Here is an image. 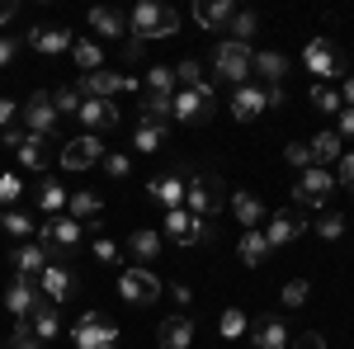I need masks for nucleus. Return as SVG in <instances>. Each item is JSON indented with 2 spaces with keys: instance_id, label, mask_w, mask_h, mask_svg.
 <instances>
[{
  "instance_id": "9b49d317",
  "label": "nucleus",
  "mask_w": 354,
  "mask_h": 349,
  "mask_svg": "<svg viewBox=\"0 0 354 349\" xmlns=\"http://www.w3.org/2000/svg\"><path fill=\"white\" fill-rule=\"evenodd\" d=\"M302 232H307V217H302V208H279V213L270 217V227H265V241H270V250H279V245L298 241Z\"/></svg>"
},
{
  "instance_id": "de8ad7c7",
  "label": "nucleus",
  "mask_w": 354,
  "mask_h": 349,
  "mask_svg": "<svg viewBox=\"0 0 354 349\" xmlns=\"http://www.w3.org/2000/svg\"><path fill=\"white\" fill-rule=\"evenodd\" d=\"M317 236H322V241H340V236H345V217L326 213L322 222H317Z\"/></svg>"
},
{
  "instance_id": "864d4df0",
  "label": "nucleus",
  "mask_w": 354,
  "mask_h": 349,
  "mask_svg": "<svg viewBox=\"0 0 354 349\" xmlns=\"http://www.w3.org/2000/svg\"><path fill=\"white\" fill-rule=\"evenodd\" d=\"M293 349H326V340L317 330H302V335H293Z\"/></svg>"
},
{
  "instance_id": "3c124183",
  "label": "nucleus",
  "mask_w": 354,
  "mask_h": 349,
  "mask_svg": "<svg viewBox=\"0 0 354 349\" xmlns=\"http://www.w3.org/2000/svg\"><path fill=\"white\" fill-rule=\"evenodd\" d=\"M95 255H100L104 265H118V245H113L109 236H95Z\"/></svg>"
},
{
  "instance_id": "13d9d810",
  "label": "nucleus",
  "mask_w": 354,
  "mask_h": 349,
  "mask_svg": "<svg viewBox=\"0 0 354 349\" xmlns=\"http://www.w3.org/2000/svg\"><path fill=\"white\" fill-rule=\"evenodd\" d=\"M335 118H340V137H354V109H340Z\"/></svg>"
},
{
  "instance_id": "7ed1b4c3",
  "label": "nucleus",
  "mask_w": 354,
  "mask_h": 349,
  "mask_svg": "<svg viewBox=\"0 0 354 349\" xmlns=\"http://www.w3.org/2000/svg\"><path fill=\"white\" fill-rule=\"evenodd\" d=\"M180 28V15L170 10V5H156V0H142L133 10V19H128V33H133V43H147V38H170Z\"/></svg>"
},
{
  "instance_id": "8fccbe9b",
  "label": "nucleus",
  "mask_w": 354,
  "mask_h": 349,
  "mask_svg": "<svg viewBox=\"0 0 354 349\" xmlns=\"http://www.w3.org/2000/svg\"><path fill=\"white\" fill-rule=\"evenodd\" d=\"M104 170H109L113 180H128V170H133V161H128V156H123V151H104Z\"/></svg>"
},
{
  "instance_id": "dca6fc26",
  "label": "nucleus",
  "mask_w": 354,
  "mask_h": 349,
  "mask_svg": "<svg viewBox=\"0 0 354 349\" xmlns=\"http://www.w3.org/2000/svg\"><path fill=\"white\" fill-rule=\"evenodd\" d=\"M147 194H151V203H156V208H165V213L185 208V180H180V175H161V180H151V185H147Z\"/></svg>"
},
{
  "instance_id": "1a4fd4ad",
  "label": "nucleus",
  "mask_w": 354,
  "mask_h": 349,
  "mask_svg": "<svg viewBox=\"0 0 354 349\" xmlns=\"http://www.w3.org/2000/svg\"><path fill=\"white\" fill-rule=\"evenodd\" d=\"M330 189H335V175L330 170H302V180L293 185V208H322L330 198Z\"/></svg>"
},
{
  "instance_id": "ea45409f",
  "label": "nucleus",
  "mask_w": 354,
  "mask_h": 349,
  "mask_svg": "<svg viewBox=\"0 0 354 349\" xmlns=\"http://www.w3.org/2000/svg\"><path fill=\"white\" fill-rule=\"evenodd\" d=\"M175 81L185 85V90H203V66H198V62H189V57H185V62H180V66H175Z\"/></svg>"
},
{
  "instance_id": "6e6552de",
  "label": "nucleus",
  "mask_w": 354,
  "mask_h": 349,
  "mask_svg": "<svg viewBox=\"0 0 354 349\" xmlns=\"http://www.w3.org/2000/svg\"><path fill=\"white\" fill-rule=\"evenodd\" d=\"M81 90V100H113V95H123V90H142L137 76H113V71H90L76 81Z\"/></svg>"
},
{
  "instance_id": "f257e3e1",
  "label": "nucleus",
  "mask_w": 354,
  "mask_h": 349,
  "mask_svg": "<svg viewBox=\"0 0 354 349\" xmlns=\"http://www.w3.org/2000/svg\"><path fill=\"white\" fill-rule=\"evenodd\" d=\"M185 203H189V217L208 222V217H218L222 208H227V185H222L218 175L198 170V175L185 180Z\"/></svg>"
},
{
  "instance_id": "c85d7f7f",
  "label": "nucleus",
  "mask_w": 354,
  "mask_h": 349,
  "mask_svg": "<svg viewBox=\"0 0 354 349\" xmlns=\"http://www.w3.org/2000/svg\"><path fill=\"white\" fill-rule=\"evenodd\" d=\"M236 255H241V265H265V255H270V241H265V232H241V241H236Z\"/></svg>"
},
{
  "instance_id": "cd10ccee",
  "label": "nucleus",
  "mask_w": 354,
  "mask_h": 349,
  "mask_svg": "<svg viewBox=\"0 0 354 349\" xmlns=\"http://www.w3.org/2000/svg\"><path fill=\"white\" fill-rule=\"evenodd\" d=\"M66 208H71V217L76 222H100V194H90V189H76V194H66Z\"/></svg>"
},
{
  "instance_id": "0eeeda50",
  "label": "nucleus",
  "mask_w": 354,
  "mask_h": 349,
  "mask_svg": "<svg viewBox=\"0 0 354 349\" xmlns=\"http://www.w3.org/2000/svg\"><path fill=\"white\" fill-rule=\"evenodd\" d=\"M19 118H24L28 133L53 137L57 133V104H53V95H48V90H33L24 104H19Z\"/></svg>"
},
{
  "instance_id": "a878e982",
  "label": "nucleus",
  "mask_w": 354,
  "mask_h": 349,
  "mask_svg": "<svg viewBox=\"0 0 354 349\" xmlns=\"http://www.w3.org/2000/svg\"><path fill=\"white\" fill-rule=\"evenodd\" d=\"M28 326L38 330V340H53L57 330H62V312H57V302H38V307L28 312Z\"/></svg>"
},
{
  "instance_id": "2f4dec72",
  "label": "nucleus",
  "mask_w": 354,
  "mask_h": 349,
  "mask_svg": "<svg viewBox=\"0 0 354 349\" xmlns=\"http://www.w3.org/2000/svg\"><path fill=\"white\" fill-rule=\"evenodd\" d=\"M283 345H288V326L279 317H265L255 326V349H283Z\"/></svg>"
},
{
  "instance_id": "423d86ee",
  "label": "nucleus",
  "mask_w": 354,
  "mask_h": 349,
  "mask_svg": "<svg viewBox=\"0 0 354 349\" xmlns=\"http://www.w3.org/2000/svg\"><path fill=\"white\" fill-rule=\"evenodd\" d=\"M76 349H118V326H109L100 312H85L76 330H71Z\"/></svg>"
},
{
  "instance_id": "a211bd4d",
  "label": "nucleus",
  "mask_w": 354,
  "mask_h": 349,
  "mask_svg": "<svg viewBox=\"0 0 354 349\" xmlns=\"http://www.w3.org/2000/svg\"><path fill=\"white\" fill-rule=\"evenodd\" d=\"M232 213H236V222H241L245 232H260V222H265V203H260L250 189H236V194H232Z\"/></svg>"
},
{
  "instance_id": "f03ea898",
  "label": "nucleus",
  "mask_w": 354,
  "mask_h": 349,
  "mask_svg": "<svg viewBox=\"0 0 354 349\" xmlns=\"http://www.w3.org/2000/svg\"><path fill=\"white\" fill-rule=\"evenodd\" d=\"M76 241H81V227H76V217H48V222L38 227V245H43L48 265L71 269V250H76Z\"/></svg>"
},
{
  "instance_id": "37998d69",
  "label": "nucleus",
  "mask_w": 354,
  "mask_h": 349,
  "mask_svg": "<svg viewBox=\"0 0 354 349\" xmlns=\"http://www.w3.org/2000/svg\"><path fill=\"white\" fill-rule=\"evenodd\" d=\"M0 232H10V236H33L38 227H33V217H28V213H5Z\"/></svg>"
},
{
  "instance_id": "7c9ffc66",
  "label": "nucleus",
  "mask_w": 354,
  "mask_h": 349,
  "mask_svg": "<svg viewBox=\"0 0 354 349\" xmlns=\"http://www.w3.org/2000/svg\"><path fill=\"white\" fill-rule=\"evenodd\" d=\"M250 71H260L265 85H283V76H288V57L283 53H255V66H250Z\"/></svg>"
},
{
  "instance_id": "412c9836",
  "label": "nucleus",
  "mask_w": 354,
  "mask_h": 349,
  "mask_svg": "<svg viewBox=\"0 0 354 349\" xmlns=\"http://www.w3.org/2000/svg\"><path fill=\"white\" fill-rule=\"evenodd\" d=\"M71 43H76V38H71L66 28H33V33H28V48H33V53H48V57L71 53Z\"/></svg>"
},
{
  "instance_id": "a19ab883",
  "label": "nucleus",
  "mask_w": 354,
  "mask_h": 349,
  "mask_svg": "<svg viewBox=\"0 0 354 349\" xmlns=\"http://www.w3.org/2000/svg\"><path fill=\"white\" fill-rule=\"evenodd\" d=\"M175 85V66H151L147 71V95H170Z\"/></svg>"
},
{
  "instance_id": "0e129e2a",
  "label": "nucleus",
  "mask_w": 354,
  "mask_h": 349,
  "mask_svg": "<svg viewBox=\"0 0 354 349\" xmlns=\"http://www.w3.org/2000/svg\"><path fill=\"white\" fill-rule=\"evenodd\" d=\"M0 222H5V217H0Z\"/></svg>"
},
{
  "instance_id": "f704fd0d",
  "label": "nucleus",
  "mask_w": 354,
  "mask_h": 349,
  "mask_svg": "<svg viewBox=\"0 0 354 349\" xmlns=\"http://www.w3.org/2000/svg\"><path fill=\"white\" fill-rule=\"evenodd\" d=\"M227 33H232V43H245V48H250V38L260 33V15H255V10H236L232 24H227Z\"/></svg>"
},
{
  "instance_id": "5fc2aeb1",
  "label": "nucleus",
  "mask_w": 354,
  "mask_h": 349,
  "mask_svg": "<svg viewBox=\"0 0 354 349\" xmlns=\"http://www.w3.org/2000/svg\"><path fill=\"white\" fill-rule=\"evenodd\" d=\"M335 185L354 189V156H340V170H335Z\"/></svg>"
},
{
  "instance_id": "f8f14e48",
  "label": "nucleus",
  "mask_w": 354,
  "mask_h": 349,
  "mask_svg": "<svg viewBox=\"0 0 354 349\" xmlns=\"http://www.w3.org/2000/svg\"><path fill=\"white\" fill-rule=\"evenodd\" d=\"M175 118H180V123H208V118H213V85H203V90H180V95H175Z\"/></svg>"
},
{
  "instance_id": "4be33fe9",
  "label": "nucleus",
  "mask_w": 354,
  "mask_h": 349,
  "mask_svg": "<svg viewBox=\"0 0 354 349\" xmlns=\"http://www.w3.org/2000/svg\"><path fill=\"white\" fill-rule=\"evenodd\" d=\"M76 118H81L85 128H95V133H100V128H118V109H113V100H85Z\"/></svg>"
},
{
  "instance_id": "680f3d73",
  "label": "nucleus",
  "mask_w": 354,
  "mask_h": 349,
  "mask_svg": "<svg viewBox=\"0 0 354 349\" xmlns=\"http://www.w3.org/2000/svg\"><path fill=\"white\" fill-rule=\"evenodd\" d=\"M15 15H19V5H15V0H0V24H5V19H15Z\"/></svg>"
},
{
  "instance_id": "473e14b6",
  "label": "nucleus",
  "mask_w": 354,
  "mask_h": 349,
  "mask_svg": "<svg viewBox=\"0 0 354 349\" xmlns=\"http://www.w3.org/2000/svg\"><path fill=\"white\" fill-rule=\"evenodd\" d=\"M90 28H95L100 38H118V33L128 28V19H123L118 10H109V5H100V10H90Z\"/></svg>"
},
{
  "instance_id": "4d7b16f0",
  "label": "nucleus",
  "mask_w": 354,
  "mask_h": 349,
  "mask_svg": "<svg viewBox=\"0 0 354 349\" xmlns=\"http://www.w3.org/2000/svg\"><path fill=\"white\" fill-rule=\"evenodd\" d=\"M15 113H19V104H15V100H0V133L10 128V118H15Z\"/></svg>"
},
{
  "instance_id": "69168bd1",
  "label": "nucleus",
  "mask_w": 354,
  "mask_h": 349,
  "mask_svg": "<svg viewBox=\"0 0 354 349\" xmlns=\"http://www.w3.org/2000/svg\"><path fill=\"white\" fill-rule=\"evenodd\" d=\"M0 349H5V345H0Z\"/></svg>"
},
{
  "instance_id": "2eb2a0df",
  "label": "nucleus",
  "mask_w": 354,
  "mask_h": 349,
  "mask_svg": "<svg viewBox=\"0 0 354 349\" xmlns=\"http://www.w3.org/2000/svg\"><path fill=\"white\" fill-rule=\"evenodd\" d=\"M260 113H265V90H260V85H236V90H232V118H236V123H250V118H260Z\"/></svg>"
},
{
  "instance_id": "39448f33",
  "label": "nucleus",
  "mask_w": 354,
  "mask_h": 349,
  "mask_svg": "<svg viewBox=\"0 0 354 349\" xmlns=\"http://www.w3.org/2000/svg\"><path fill=\"white\" fill-rule=\"evenodd\" d=\"M118 293H123V302H133V307H147V302H156V297H161V279H156L151 269L133 265V269H123V274H118Z\"/></svg>"
},
{
  "instance_id": "052dcab7",
  "label": "nucleus",
  "mask_w": 354,
  "mask_h": 349,
  "mask_svg": "<svg viewBox=\"0 0 354 349\" xmlns=\"http://www.w3.org/2000/svg\"><path fill=\"white\" fill-rule=\"evenodd\" d=\"M15 53H19V43H10V38H0V66H5V62H10Z\"/></svg>"
},
{
  "instance_id": "6ab92c4d",
  "label": "nucleus",
  "mask_w": 354,
  "mask_h": 349,
  "mask_svg": "<svg viewBox=\"0 0 354 349\" xmlns=\"http://www.w3.org/2000/svg\"><path fill=\"white\" fill-rule=\"evenodd\" d=\"M156 340H161V349H189L194 345V321L189 317H165Z\"/></svg>"
},
{
  "instance_id": "4c0bfd02",
  "label": "nucleus",
  "mask_w": 354,
  "mask_h": 349,
  "mask_svg": "<svg viewBox=\"0 0 354 349\" xmlns=\"http://www.w3.org/2000/svg\"><path fill=\"white\" fill-rule=\"evenodd\" d=\"M5 349H43V340H38V330L28 321H19L15 330H10V340H5Z\"/></svg>"
},
{
  "instance_id": "49530a36",
  "label": "nucleus",
  "mask_w": 354,
  "mask_h": 349,
  "mask_svg": "<svg viewBox=\"0 0 354 349\" xmlns=\"http://www.w3.org/2000/svg\"><path fill=\"white\" fill-rule=\"evenodd\" d=\"M283 161L298 165V170H312V147H307V142H288V147H283Z\"/></svg>"
},
{
  "instance_id": "72a5a7b5",
  "label": "nucleus",
  "mask_w": 354,
  "mask_h": 349,
  "mask_svg": "<svg viewBox=\"0 0 354 349\" xmlns=\"http://www.w3.org/2000/svg\"><path fill=\"white\" fill-rule=\"evenodd\" d=\"M71 57H76V66H81L85 76H90V71H104V48L90 43V38H76V43H71Z\"/></svg>"
},
{
  "instance_id": "bb28decb",
  "label": "nucleus",
  "mask_w": 354,
  "mask_h": 349,
  "mask_svg": "<svg viewBox=\"0 0 354 349\" xmlns=\"http://www.w3.org/2000/svg\"><path fill=\"white\" fill-rule=\"evenodd\" d=\"M175 118V95H147V104H142V123H151V128H161Z\"/></svg>"
},
{
  "instance_id": "a18cd8bd",
  "label": "nucleus",
  "mask_w": 354,
  "mask_h": 349,
  "mask_svg": "<svg viewBox=\"0 0 354 349\" xmlns=\"http://www.w3.org/2000/svg\"><path fill=\"white\" fill-rule=\"evenodd\" d=\"M218 330L227 335V340H236V335L245 330V312H236V307H227V312L218 317Z\"/></svg>"
},
{
  "instance_id": "393cba45",
  "label": "nucleus",
  "mask_w": 354,
  "mask_h": 349,
  "mask_svg": "<svg viewBox=\"0 0 354 349\" xmlns=\"http://www.w3.org/2000/svg\"><path fill=\"white\" fill-rule=\"evenodd\" d=\"M15 269H19V279H33V274H43L48 269V255H43V245L38 241H28V245H15Z\"/></svg>"
},
{
  "instance_id": "ddd939ff",
  "label": "nucleus",
  "mask_w": 354,
  "mask_h": 349,
  "mask_svg": "<svg viewBox=\"0 0 354 349\" xmlns=\"http://www.w3.org/2000/svg\"><path fill=\"white\" fill-rule=\"evenodd\" d=\"M104 161V142L100 137H71L66 147H62V165L66 170H90V165Z\"/></svg>"
},
{
  "instance_id": "e433bc0d",
  "label": "nucleus",
  "mask_w": 354,
  "mask_h": 349,
  "mask_svg": "<svg viewBox=\"0 0 354 349\" xmlns=\"http://www.w3.org/2000/svg\"><path fill=\"white\" fill-rule=\"evenodd\" d=\"M38 208H43V213H62V208H66V189L57 185V180H48V185L38 189Z\"/></svg>"
},
{
  "instance_id": "c9c22d12",
  "label": "nucleus",
  "mask_w": 354,
  "mask_h": 349,
  "mask_svg": "<svg viewBox=\"0 0 354 349\" xmlns=\"http://www.w3.org/2000/svg\"><path fill=\"white\" fill-rule=\"evenodd\" d=\"M307 147H312V165L317 161H340V133H322V137H312Z\"/></svg>"
},
{
  "instance_id": "58836bf2",
  "label": "nucleus",
  "mask_w": 354,
  "mask_h": 349,
  "mask_svg": "<svg viewBox=\"0 0 354 349\" xmlns=\"http://www.w3.org/2000/svg\"><path fill=\"white\" fill-rule=\"evenodd\" d=\"M53 104H57V118H62V113H81V90H76V85H62V90H53Z\"/></svg>"
},
{
  "instance_id": "b1692460",
  "label": "nucleus",
  "mask_w": 354,
  "mask_h": 349,
  "mask_svg": "<svg viewBox=\"0 0 354 349\" xmlns=\"http://www.w3.org/2000/svg\"><path fill=\"white\" fill-rule=\"evenodd\" d=\"M38 283H43V293H48V302H66V297H71V269L48 265L43 274H38Z\"/></svg>"
},
{
  "instance_id": "c756f323",
  "label": "nucleus",
  "mask_w": 354,
  "mask_h": 349,
  "mask_svg": "<svg viewBox=\"0 0 354 349\" xmlns=\"http://www.w3.org/2000/svg\"><path fill=\"white\" fill-rule=\"evenodd\" d=\"M19 165H28V170H43L48 165V137H38V133H24V142H19Z\"/></svg>"
},
{
  "instance_id": "f3484780",
  "label": "nucleus",
  "mask_w": 354,
  "mask_h": 349,
  "mask_svg": "<svg viewBox=\"0 0 354 349\" xmlns=\"http://www.w3.org/2000/svg\"><path fill=\"white\" fill-rule=\"evenodd\" d=\"M5 307H10V317L28 321V312L38 307V288H33V279H19V274H15V283L5 288Z\"/></svg>"
},
{
  "instance_id": "20e7f679",
  "label": "nucleus",
  "mask_w": 354,
  "mask_h": 349,
  "mask_svg": "<svg viewBox=\"0 0 354 349\" xmlns=\"http://www.w3.org/2000/svg\"><path fill=\"white\" fill-rule=\"evenodd\" d=\"M250 66H255V53L245 48V43H218L213 48V71H218L222 81H232V85H245V76H250Z\"/></svg>"
},
{
  "instance_id": "aec40b11",
  "label": "nucleus",
  "mask_w": 354,
  "mask_h": 349,
  "mask_svg": "<svg viewBox=\"0 0 354 349\" xmlns=\"http://www.w3.org/2000/svg\"><path fill=\"white\" fill-rule=\"evenodd\" d=\"M128 250H133L137 265H156V255H161V232H156V227H137L133 236H128Z\"/></svg>"
},
{
  "instance_id": "9d476101",
  "label": "nucleus",
  "mask_w": 354,
  "mask_h": 349,
  "mask_svg": "<svg viewBox=\"0 0 354 349\" xmlns=\"http://www.w3.org/2000/svg\"><path fill=\"white\" fill-rule=\"evenodd\" d=\"M165 236L189 250V245L213 241V227H208V222H198V217H189L185 208H175V213H165Z\"/></svg>"
},
{
  "instance_id": "603ef678",
  "label": "nucleus",
  "mask_w": 354,
  "mask_h": 349,
  "mask_svg": "<svg viewBox=\"0 0 354 349\" xmlns=\"http://www.w3.org/2000/svg\"><path fill=\"white\" fill-rule=\"evenodd\" d=\"M15 198H19V180H15V175H0V208L15 203Z\"/></svg>"
},
{
  "instance_id": "09e8293b",
  "label": "nucleus",
  "mask_w": 354,
  "mask_h": 349,
  "mask_svg": "<svg viewBox=\"0 0 354 349\" xmlns=\"http://www.w3.org/2000/svg\"><path fill=\"white\" fill-rule=\"evenodd\" d=\"M307 293H312V288H307V279H288V283H283V307H302Z\"/></svg>"
},
{
  "instance_id": "e2e57ef3",
  "label": "nucleus",
  "mask_w": 354,
  "mask_h": 349,
  "mask_svg": "<svg viewBox=\"0 0 354 349\" xmlns=\"http://www.w3.org/2000/svg\"><path fill=\"white\" fill-rule=\"evenodd\" d=\"M340 100H345V109H354V76L345 81V90H340Z\"/></svg>"
},
{
  "instance_id": "4468645a",
  "label": "nucleus",
  "mask_w": 354,
  "mask_h": 349,
  "mask_svg": "<svg viewBox=\"0 0 354 349\" xmlns=\"http://www.w3.org/2000/svg\"><path fill=\"white\" fill-rule=\"evenodd\" d=\"M302 66H307L312 76H322V85H326L330 76H340V57L330 53L326 38H312V43H307V53H302Z\"/></svg>"
},
{
  "instance_id": "6e6d98bb",
  "label": "nucleus",
  "mask_w": 354,
  "mask_h": 349,
  "mask_svg": "<svg viewBox=\"0 0 354 349\" xmlns=\"http://www.w3.org/2000/svg\"><path fill=\"white\" fill-rule=\"evenodd\" d=\"M265 109H283V85H265Z\"/></svg>"
},
{
  "instance_id": "c03bdc74",
  "label": "nucleus",
  "mask_w": 354,
  "mask_h": 349,
  "mask_svg": "<svg viewBox=\"0 0 354 349\" xmlns=\"http://www.w3.org/2000/svg\"><path fill=\"white\" fill-rule=\"evenodd\" d=\"M312 104L322 109V113H340V90H330V85H312Z\"/></svg>"
},
{
  "instance_id": "79ce46f5",
  "label": "nucleus",
  "mask_w": 354,
  "mask_h": 349,
  "mask_svg": "<svg viewBox=\"0 0 354 349\" xmlns=\"http://www.w3.org/2000/svg\"><path fill=\"white\" fill-rule=\"evenodd\" d=\"M161 142H165V133H161V128H151V123H142V128L133 133V147H137V151H147V156H151Z\"/></svg>"
},
{
  "instance_id": "bf43d9fd",
  "label": "nucleus",
  "mask_w": 354,
  "mask_h": 349,
  "mask_svg": "<svg viewBox=\"0 0 354 349\" xmlns=\"http://www.w3.org/2000/svg\"><path fill=\"white\" fill-rule=\"evenodd\" d=\"M0 142H5L10 151H19V142H24V133H19V128H5V133H0Z\"/></svg>"
},
{
  "instance_id": "5701e85b",
  "label": "nucleus",
  "mask_w": 354,
  "mask_h": 349,
  "mask_svg": "<svg viewBox=\"0 0 354 349\" xmlns=\"http://www.w3.org/2000/svg\"><path fill=\"white\" fill-rule=\"evenodd\" d=\"M232 15H236L232 0H198V5H194V19H198L203 28H227Z\"/></svg>"
}]
</instances>
